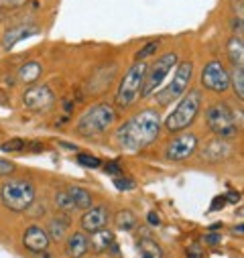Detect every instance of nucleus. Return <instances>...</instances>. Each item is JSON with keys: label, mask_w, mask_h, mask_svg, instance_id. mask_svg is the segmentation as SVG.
Here are the masks:
<instances>
[{"label": "nucleus", "mask_w": 244, "mask_h": 258, "mask_svg": "<svg viewBox=\"0 0 244 258\" xmlns=\"http://www.w3.org/2000/svg\"><path fill=\"white\" fill-rule=\"evenodd\" d=\"M159 133H161L159 112L147 108L122 124L116 131L114 139L120 149H125L129 153H139L147 149L151 143H155L159 139Z\"/></svg>", "instance_id": "1"}, {"label": "nucleus", "mask_w": 244, "mask_h": 258, "mask_svg": "<svg viewBox=\"0 0 244 258\" xmlns=\"http://www.w3.org/2000/svg\"><path fill=\"white\" fill-rule=\"evenodd\" d=\"M37 198V189L29 179H9L0 185V202L15 214L27 212Z\"/></svg>", "instance_id": "2"}, {"label": "nucleus", "mask_w": 244, "mask_h": 258, "mask_svg": "<svg viewBox=\"0 0 244 258\" xmlns=\"http://www.w3.org/2000/svg\"><path fill=\"white\" fill-rule=\"evenodd\" d=\"M114 122H116L114 108L110 104H96L80 116V120L76 124V133L84 139L100 137L108 131V128H112Z\"/></svg>", "instance_id": "3"}, {"label": "nucleus", "mask_w": 244, "mask_h": 258, "mask_svg": "<svg viewBox=\"0 0 244 258\" xmlns=\"http://www.w3.org/2000/svg\"><path fill=\"white\" fill-rule=\"evenodd\" d=\"M202 108V94L200 90L188 92V96H183L177 108L165 118V131L167 133H183L194 124Z\"/></svg>", "instance_id": "4"}, {"label": "nucleus", "mask_w": 244, "mask_h": 258, "mask_svg": "<svg viewBox=\"0 0 244 258\" xmlns=\"http://www.w3.org/2000/svg\"><path fill=\"white\" fill-rule=\"evenodd\" d=\"M147 63L137 61L135 66L129 68V72L122 76L118 92H116V106L118 108H129L133 106L141 96H143V86H145V76H147Z\"/></svg>", "instance_id": "5"}, {"label": "nucleus", "mask_w": 244, "mask_h": 258, "mask_svg": "<svg viewBox=\"0 0 244 258\" xmlns=\"http://www.w3.org/2000/svg\"><path fill=\"white\" fill-rule=\"evenodd\" d=\"M208 128L218 139H232L240 133V124L236 120L234 110L226 102H216L206 110Z\"/></svg>", "instance_id": "6"}, {"label": "nucleus", "mask_w": 244, "mask_h": 258, "mask_svg": "<svg viewBox=\"0 0 244 258\" xmlns=\"http://www.w3.org/2000/svg\"><path fill=\"white\" fill-rule=\"evenodd\" d=\"M192 76H194V63H192V61L179 63L177 70H175V76H173V80H171V84H169L163 92L157 94L159 106H169V104L175 102L177 98L186 96L188 86H190V82H192Z\"/></svg>", "instance_id": "7"}, {"label": "nucleus", "mask_w": 244, "mask_h": 258, "mask_svg": "<svg viewBox=\"0 0 244 258\" xmlns=\"http://www.w3.org/2000/svg\"><path fill=\"white\" fill-rule=\"evenodd\" d=\"M177 66V53H165L161 55L151 68H147V76H145V86H143V96L141 98H149L155 94V90L167 80V76L171 74V70Z\"/></svg>", "instance_id": "8"}, {"label": "nucleus", "mask_w": 244, "mask_h": 258, "mask_svg": "<svg viewBox=\"0 0 244 258\" xmlns=\"http://www.w3.org/2000/svg\"><path fill=\"white\" fill-rule=\"evenodd\" d=\"M198 135L194 133H179L175 139H171L165 147V159L169 163H183L198 151Z\"/></svg>", "instance_id": "9"}, {"label": "nucleus", "mask_w": 244, "mask_h": 258, "mask_svg": "<svg viewBox=\"0 0 244 258\" xmlns=\"http://www.w3.org/2000/svg\"><path fill=\"white\" fill-rule=\"evenodd\" d=\"M202 84L208 90H212L216 94H222L230 88V74L226 72V68L220 61H210L202 72Z\"/></svg>", "instance_id": "10"}, {"label": "nucleus", "mask_w": 244, "mask_h": 258, "mask_svg": "<svg viewBox=\"0 0 244 258\" xmlns=\"http://www.w3.org/2000/svg\"><path fill=\"white\" fill-rule=\"evenodd\" d=\"M55 102V96L51 92L49 86H33L29 88L25 94H23V104L29 108V110H35V112H45L53 106Z\"/></svg>", "instance_id": "11"}, {"label": "nucleus", "mask_w": 244, "mask_h": 258, "mask_svg": "<svg viewBox=\"0 0 244 258\" xmlns=\"http://www.w3.org/2000/svg\"><path fill=\"white\" fill-rule=\"evenodd\" d=\"M108 220H110V212L106 206H92L90 210L84 212L80 224H82V232H90V234H96L100 230H106L108 226Z\"/></svg>", "instance_id": "12"}, {"label": "nucleus", "mask_w": 244, "mask_h": 258, "mask_svg": "<svg viewBox=\"0 0 244 258\" xmlns=\"http://www.w3.org/2000/svg\"><path fill=\"white\" fill-rule=\"evenodd\" d=\"M23 244H25L27 250L39 254V252H45V250L49 248L51 240H49L47 232H45L41 226H29V228L25 230V234H23Z\"/></svg>", "instance_id": "13"}, {"label": "nucleus", "mask_w": 244, "mask_h": 258, "mask_svg": "<svg viewBox=\"0 0 244 258\" xmlns=\"http://www.w3.org/2000/svg\"><path fill=\"white\" fill-rule=\"evenodd\" d=\"M39 31H41V29H39L37 25H19V27H13V29H9V31L3 35V49H5V51H11L19 41L37 35Z\"/></svg>", "instance_id": "14"}, {"label": "nucleus", "mask_w": 244, "mask_h": 258, "mask_svg": "<svg viewBox=\"0 0 244 258\" xmlns=\"http://www.w3.org/2000/svg\"><path fill=\"white\" fill-rule=\"evenodd\" d=\"M88 250H90V238L86 236V232H74L68 236L66 252L70 258H84Z\"/></svg>", "instance_id": "15"}, {"label": "nucleus", "mask_w": 244, "mask_h": 258, "mask_svg": "<svg viewBox=\"0 0 244 258\" xmlns=\"http://www.w3.org/2000/svg\"><path fill=\"white\" fill-rule=\"evenodd\" d=\"M228 155H230V145H228L224 139L210 141V143L206 145V149L202 151V159H204V161H208V163L224 161Z\"/></svg>", "instance_id": "16"}, {"label": "nucleus", "mask_w": 244, "mask_h": 258, "mask_svg": "<svg viewBox=\"0 0 244 258\" xmlns=\"http://www.w3.org/2000/svg\"><path fill=\"white\" fill-rule=\"evenodd\" d=\"M47 236L49 240H55V242H61L68 238V232H70V218L68 216H57L53 218L49 224H47Z\"/></svg>", "instance_id": "17"}, {"label": "nucleus", "mask_w": 244, "mask_h": 258, "mask_svg": "<svg viewBox=\"0 0 244 258\" xmlns=\"http://www.w3.org/2000/svg\"><path fill=\"white\" fill-rule=\"evenodd\" d=\"M90 246H92L96 252H100V254H104V252H108V250H116L114 234H112L110 230H100V232L92 234Z\"/></svg>", "instance_id": "18"}, {"label": "nucleus", "mask_w": 244, "mask_h": 258, "mask_svg": "<svg viewBox=\"0 0 244 258\" xmlns=\"http://www.w3.org/2000/svg\"><path fill=\"white\" fill-rule=\"evenodd\" d=\"M137 258H163V250L153 238L143 236L137 240Z\"/></svg>", "instance_id": "19"}, {"label": "nucleus", "mask_w": 244, "mask_h": 258, "mask_svg": "<svg viewBox=\"0 0 244 258\" xmlns=\"http://www.w3.org/2000/svg\"><path fill=\"white\" fill-rule=\"evenodd\" d=\"M41 72H43V68H41V63L39 61H27L25 66H21L19 68V72H17V80L19 82H23V84H35L39 78H41Z\"/></svg>", "instance_id": "20"}, {"label": "nucleus", "mask_w": 244, "mask_h": 258, "mask_svg": "<svg viewBox=\"0 0 244 258\" xmlns=\"http://www.w3.org/2000/svg\"><path fill=\"white\" fill-rule=\"evenodd\" d=\"M68 193H70V198L74 200L76 210H90L92 208V193H90V189L74 185V187L68 189Z\"/></svg>", "instance_id": "21"}, {"label": "nucleus", "mask_w": 244, "mask_h": 258, "mask_svg": "<svg viewBox=\"0 0 244 258\" xmlns=\"http://www.w3.org/2000/svg\"><path fill=\"white\" fill-rule=\"evenodd\" d=\"M228 57L230 61L234 63V68H240L242 61H244V43H242V37L234 35L230 41H228Z\"/></svg>", "instance_id": "22"}, {"label": "nucleus", "mask_w": 244, "mask_h": 258, "mask_svg": "<svg viewBox=\"0 0 244 258\" xmlns=\"http://www.w3.org/2000/svg\"><path fill=\"white\" fill-rule=\"evenodd\" d=\"M114 224L118 230L122 232H131L137 228V216L131 212V210H120L116 216H114Z\"/></svg>", "instance_id": "23"}, {"label": "nucleus", "mask_w": 244, "mask_h": 258, "mask_svg": "<svg viewBox=\"0 0 244 258\" xmlns=\"http://www.w3.org/2000/svg\"><path fill=\"white\" fill-rule=\"evenodd\" d=\"M55 206H57V210H61L64 214H72V212H76L74 200L70 198V193H68V191H57V193H55Z\"/></svg>", "instance_id": "24"}, {"label": "nucleus", "mask_w": 244, "mask_h": 258, "mask_svg": "<svg viewBox=\"0 0 244 258\" xmlns=\"http://www.w3.org/2000/svg\"><path fill=\"white\" fill-rule=\"evenodd\" d=\"M230 84L234 86V92L238 96V100H244V68H234L232 76H230Z\"/></svg>", "instance_id": "25"}, {"label": "nucleus", "mask_w": 244, "mask_h": 258, "mask_svg": "<svg viewBox=\"0 0 244 258\" xmlns=\"http://www.w3.org/2000/svg\"><path fill=\"white\" fill-rule=\"evenodd\" d=\"M76 161H78V165L88 167V169H98V167L102 165V161H100L98 157H94V155H86V153H80V155L76 157Z\"/></svg>", "instance_id": "26"}, {"label": "nucleus", "mask_w": 244, "mask_h": 258, "mask_svg": "<svg viewBox=\"0 0 244 258\" xmlns=\"http://www.w3.org/2000/svg\"><path fill=\"white\" fill-rule=\"evenodd\" d=\"M0 149H3L5 153H21V151L27 149V143L23 139H11V141H7Z\"/></svg>", "instance_id": "27"}, {"label": "nucleus", "mask_w": 244, "mask_h": 258, "mask_svg": "<svg viewBox=\"0 0 244 258\" xmlns=\"http://www.w3.org/2000/svg\"><path fill=\"white\" fill-rule=\"evenodd\" d=\"M157 47H159V43L157 41H151V43H147L139 53H137V61H145L149 55H153L155 51H157Z\"/></svg>", "instance_id": "28"}, {"label": "nucleus", "mask_w": 244, "mask_h": 258, "mask_svg": "<svg viewBox=\"0 0 244 258\" xmlns=\"http://www.w3.org/2000/svg\"><path fill=\"white\" fill-rule=\"evenodd\" d=\"M114 187H116L118 191H129V189L135 187V181H133V179H127V177H122V175H118V177H114Z\"/></svg>", "instance_id": "29"}, {"label": "nucleus", "mask_w": 244, "mask_h": 258, "mask_svg": "<svg viewBox=\"0 0 244 258\" xmlns=\"http://www.w3.org/2000/svg\"><path fill=\"white\" fill-rule=\"evenodd\" d=\"M186 254H188V258H206L204 248H202L200 244H192V246H188Z\"/></svg>", "instance_id": "30"}, {"label": "nucleus", "mask_w": 244, "mask_h": 258, "mask_svg": "<svg viewBox=\"0 0 244 258\" xmlns=\"http://www.w3.org/2000/svg\"><path fill=\"white\" fill-rule=\"evenodd\" d=\"M104 171H106L108 175H112V177L122 175V167H120V163H118V161H110V163H106Z\"/></svg>", "instance_id": "31"}, {"label": "nucleus", "mask_w": 244, "mask_h": 258, "mask_svg": "<svg viewBox=\"0 0 244 258\" xmlns=\"http://www.w3.org/2000/svg\"><path fill=\"white\" fill-rule=\"evenodd\" d=\"M15 169H17V167H15V163H13V161H5V159H0V177L11 175Z\"/></svg>", "instance_id": "32"}, {"label": "nucleus", "mask_w": 244, "mask_h": 258, "mask_svg": "<svg viewBox=\"0 0 244 258\" xmlns=\"http://www.w3.org/2000/svg\"><path fill=\"white\" fill-rule=\"evenodd\" d=\"M204 242H206L208 246H218V244L222 242V236H220L218 232H210V234L204 236Z\"/></svg>", "instance_id": "33"}, {"label": "nucleus", "mask_w": 244, "mask_h": 258, "mask_svg": "<svg viewBox=\"0 0 244 258\" xmlns=\"http://www.w3.org/2000/svg\"><path fill=\"white\" fill-rule=\"evenodd\" d=\"M224 206H226L224 196H218V198H214V200H212V204H210V212H218V210H222Z\"/></svg>", "instance_id": "34"}, {"label": "nucleus", "mask_w": 244, "mask_h": 258, "mask_svg": "<svg viewBox=\"0 0 244 258\" xmlns=\"http://www.w3.org/2000/svg\"><path fill=\"white\" fill-rule=\"evenodd\" d=\"M27 0H0V7L3 9H15V7H23Z\"/></svg>", "instance_id": "35"}, {"label": "nucleus", "mask_w": 244, "mask_h": 258, "mask_svg": "<svg viewBox=\"0 0 244 258\" xmlns=\"http://www.w3.org/2000/svg\"><path fill=\"white\" fill-rule=\"evenodd\" d=\"M224 200H226V204H238L240 193L238 191H228V193H224Z\"/></svg>", "instance_id": "36"}, {"label": "nucleus", "mask_w": 244, "mask_h": 258, "mask_svg": "<svg viewBox=\"0 0 244 258\" xmlns=\"http://www.w3.org/2000/svg\"><path fill=\"white\" fill-rule=\"evenodd\" d=\"M147 222H149V226H153V228L161 226V218H159V214H155V212H149V214H147Z\"/></svg>", "instance_id": "37"}, {"label": "nucleus", "mask_w": 244, "mask_h": 258, "mask_svg": "<svg viewBox=\"0 0 244 258\" xmlns=\"http://www.w3.org/2000/svg\"><path fill=\"white\" fill-rule=\"evenodd\" d=\"M232 232H234V234H238V236H242V224H238V226H236Z\"/></svg>", "instance_id": "38"}, {"label": "nucleus", "mask_w": 244, "mask_h": 258, "mask_svg": "<svg viewBox=\"0 0 244 258\" xmlns=\"http://www.w3.org/2000/svg\"><path fill=\"white\" fill-rule=\"evenodd\" d=\"M39 258H53L51 254H45V252H39Z\"/></svg>", "instance_id": "39"}]
</instances>
